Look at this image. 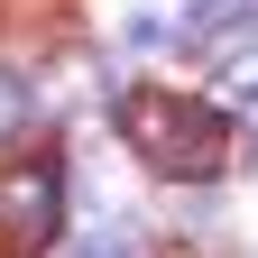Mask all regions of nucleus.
Listing matches in <instances>:
<instances>
[{
  "label": "nucleus",
  "instance_id": "f257e3e1",
  "mask_svg": "<svg viewBox=\"0 0 258 258\" xmlns=\"http://www.w3.org/2000/svg\"><path fill=\"white\" fill-rule=\"evenodd\" d=\"M120 139L148 157V175L166 184H212L240 166V129L221 120L212 102H194V92H166V83H139L120 92Z\"/></svg>",
  "mask_w": 258,
  "mask_h": 258
},
{
  "label": "nucleus",
  "instance_id": "f03ea898",
  "mask_svg": "<svg viewBox=\"0 0 258 258\" xmlns=\"http://www.w3.org/2000/svg\"><path fill=\"white\" fill-rule=\"evenodd\" d=\"M55 231H64V166L55 157H10V175H0V249L37 258Z\"/></svg>",
  "mask_w": 258,
  "mask_h": 258
},
{
  "label": "nucleus",
  "instance_id": "7ed1b4c3",
  "mask_svg": "<svg viewBox=\"0 0 258 258\" xmlns=\"http://www.w3.org/2000/svg\"><path fill=\"white\" fill-rule=\"evenodd\" d=\"M249 28H258V0H194L184 37H194V46H240Z\"/></svg>",
  "mask_w": 258,
  "mask_h": 258
},
{
  "label": "nucleus",
  "instance_id": "20e7f679",
  "mask_svg": "<svg viewBox=\"0 0 258 258\" xmlns=\"http://www.w3.org/2000/svg\"><path fill=\"white\" fill-rule=\"evenodd\" d=\"M221 102L258 120V46H221Z\"/></svg>",
  "mask_w": 258,
  "mask_h": 258
},
{
  "label": "nucleus",
  "instance_id": "39448f33",
  "mask_svg": "<svg viewBox=\"0 0 258 258\" xmlns=\"http://www.w3.org/2000/svg\"><path fill=\"white\" fill-rule=\"evenodd\" d=\"M28 111H37V92H28L19 74H0V139H19V129H28Z\"/></svg>",
  "mask_w": 258,
  "mask_h": 258
},
{
  "label": "nucleus",
  "instance_id": "423d86ee",
  "mask_svg": "<svg viewBox=\"0 0 258 258\" xmlns=\"http://www.w3.org/2000/svg\"><path fill=\"white\" fill-rule=\"evenodd\" d=\"M157 10H166V0H157ZM157 10H148V19H129V37H139V46H175V37H184V19H157Z\"/></svg>",
  "mask_w": 258,
  "mask_h": 258
},
{
  "label": "nucleus",
  "instance_id": "0eeeda50",
  "mask_svg": "<svg viewBox=\"0 0 258 258\" xmlns=\"http://www.w3.org/2000/svg\"><path fill=\"white\" fill-rule=\"evenodd\" d=\"M74 258H129V240H120V231H83V249H74Z\"/></svg>",
  "mask_w": 258,
  "mask_h": 258
}]
</instances>
